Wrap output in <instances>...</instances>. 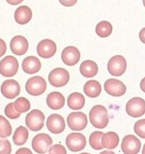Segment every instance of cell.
I'll use <instances>...</instances> for the list:
<instances>
[{"instance_id":"30bf717a","label":"cell","mask_w":145,"mask_h":154,"mask_svg":"<svg viewBox=\"0 0 145 154\" xmlns=\"http://www.w3.org/2000/svg\"><path fill=\"white\" fill-rule=\"evenodd\" d=\"M87 116L81 112H71L67 117L69 128L73 131H82L87 126Z\"/></svg>"},{"instance_id":"2e32d148","label":"cell","mask_w":145,"mask_h":154,"mask_svg":"<svg viewBox=\"0 0 145 154\" xmlns=\"http://www.w3.org/2000/svg\"><path fill=\"white\" fill-rule=\"evenodd\" d=\"M62 61L68 66L76 65L80 59V52L76 47H67L63 50L61 54Z\"/></svg>"},{"instance_id":"f546056e","label":"cell","mask_w":145,"mask_h":154,"mask_svg":"<svg viewBox=\"0 0 145 154\" xmlns=\"http://www.w3.org/2000/svg\"><path fill=\"white\" fill-rule=\"evenodd\" d=\"M5 114L6 116L11 118V119H17V118H19L20 113L17 111V109L15 108V104L14 103H10L6 106L5 108Z\"/></svg>"},{"instance_id":"484cf974","label":"cell","mask_w":145,"mask_h":154,"mask_svg":"<svg viewBox=\"0 0 145 154\" xmlns=\"http://www.w3.org/2000/svg\"><path fill=\"white\" fill-rule=\"evenodd\" d=\"M96 33L101 38H107L112 33V25L109 21H101L96 26Z\"/></svg>"},{"instance_id":"603a6c76","label":"cell","mask_w":145,"mask_h":154,"mask_svg":"<svg viewBox=\"0 0 145 154\" xmlns=\"http://www.w3.org/2000/svg\"><path fill=\"white\" fill-rule=\"evenodd\" d=\"M84 93L90 98H97L102 92V86L100 82L96 80H91L87 82L83 86Z\"/></svg>"},{"instance_id":"e575fe53","label":"cell","mask_w":145,"mask_h":154,"mask_svg":"<svg viewBox=\"0 0 145 154\" xmlns=\"http://www.w3.org/2000/svg\"><path fill=\"white\" fill-rule=\"evenodd\" d=\"M6 51H7V46H6L5 41L0 39V57L6 54Z\"/></svg>"},{"instance_id":"f1b7e54d","label":"cell","mask_w":145,"mask_h":154,"mask_svg":"<svg viewBox=\"0 0 145 154\" xmlns=\"http://www.w3.org/2000/svg\"><path fill=\"white\" fill-rule=\"evenodd\" d=\"M15 108L17 109V111L20 113L26 112L29 111L30 109V102L24 98V97H20L15 101Z\"/></svg>"},{"instance_id":"60d3db41","label":"cell","mask_w":145,"mask_h":154,"mask_svg":"<svg viewBox=\"0 0 145 154\" xmlns=\"http://www.w3.org/2000/svg\"><path fill=\"white\" fill-rule=\"evenodd\" d=\"M142 154H145V143H144L143 148H142Z\"/></svg>"},{"instance_id":"7bdbcfd3","label":"cell","mask_w":145,"mask_h":154,"mask_svg":"<svg viewBox=\"0 0 145 154\" xmlns=\"http://www.w3.org/2000/svg\"><path fill=\"white\" fill-rule=\"evenodd\" d=\"M143 5H144V7H145V0H143Z\"/></svg>"},{"instance_id":"52a82bcc","label":"cell","mask_w":145,"mask_h":154,"mask_svg":"<svg viewBox=\"0 0 145 154\" xmlns=\"http://www.w3.org/2000/svg\"><path fill=\"white\" fill-rule=\"evenodd\" d=\"M52 146V139L47 134H38L32 140V147L39 154H45Z\"/></svg>"},{"instance_id":"d4e9b609","label":"cell","mask_w":145,"mask_h":154,"mask_svg":"<svg viewBox=\"0 0 145 154\" xmlns=\"http://www.w3.org/2000/svg\"><path fill=\"white\" fill-rule=\"evenodd\" d=\"M28 130L25 128L24 126H20L17 127V130L14 133V137H13V140L16 146H23L28 140Z\"/></svg>"},{"instance_id":"8992f818","label":"cell","mask_w":145,"mask_h":154,"mask_svg":"<svg viewBox=\"0 0 145 154\" xmlns=\"http://www.w3.org/2000/svg\"><path fill=\"white\" fill-rule=\"evenodd\" d=\"M127 69V61L122 55H114L107 63V71L114 77H120Z\"/></svg>"},{"instance_id":"e0dca14e","label":"cell","mask_w":145,"mask_h":154,"mask_svg":"<svg viewBox=\"0 0 145 154\" xmlns=\"http://www.w3.org/2000/svg\"><path fill=\"white\" fill-rule=\"evenodd\" d=\"M11 51L17 55H23L28 50V41L25 37L21 35L15 36L10 43Z\"/></svg>"},{"instance_id":"b9f144b4","label":"cell","mask_w":145,"mask_h":154,"mask_svg":"<svg viewBox=\"0 0 145 154\" xmlns=\"http://www.w3.org/2000/svg\"><path fill=\"white\" fill-rule=\"evenodd\" d=\"M80 154H89V153H87V152H83V153H80Z\"/></svg>"},{"instance_id":"7c38bea8","label":"cell","mask_w":145,"mask_h":154,"mask_svg":"<svg viewBox=\"0 0 145 154\" xmlns=\"http://www.w3.org/2000/svg\"><path fill=\"white\" fill-rule=\"evenodd\" d=\"M104 87L107 94L114 96V97L123 96L127 91L126 85L117 79H108L105 81Z\"/></svg>"},{"instance_id":"8fae6325","label":"cell","mask_w":145,"mask_h":154,"mask_svg":"<svg viewBox=\"0 0 145 154\" xmlns=\"http://www.w3.org/2000/svg\"><path fill=\"white\" fill-rule=\"evenodd\" d=\"M141 147L140 140L134 135H127L122 140L121 150L124 154H138Z\"/></svg>"},{"instance_id":"4316f807","label":"cell","mask_w":145,"mask_h":154,"mask_svg":"<svg viewBox=\"0 0 145 154\" xmlns=\"http://www.w3.org/2000/svg\"><path fill=\"white\" fill-rule=\"evenodd\" d=\"M103 136H104V133L100 131H95L90 135V137H89L90 146L93 149H95V150H101V149L104 148L102 144Z\"/></svg>"},{"instance_id":"9c48e42d","label":"cell","mask_w":145,"mask_h":154,"mask_svg":"<svg viewBox=\"0 0 145 154\" xmlns=\"http://www.w3.org/2000/svg\"><path fill=\"white\" fill-rule=\"evenodd\" d=\"M66 146L73 152H77L82 150L86 146V138L81 133H73L69 134L66 138Z\"/></svg>"},{"instance_id":"277c9868","label":"cell","mask_w":145,"mask_h":154,"mask_svg":"<svg viewBox=\"0 0 145 154\" xmlns=\"http://www.w3.org/2000/svg\"><path fill=\"white\" fill-rule=\"evenodd\" d=\"M70 81V74L64 68H55L48 75V82L55 87H62Z\"/></svg>"},{"instance_id":"5b68a950","label":"cell","mask_w":145,"mask_h":154,"mask_svg":"<svg viewBox=\"0 0 145 154\" xmlns=\"http://www.w3.org/2000/svg\"><path fill=\"white\" fill-rule=\"evenodd\" d=\"M126 112L131 117H140L145 114V101L140 97H134L126 104Z\"/></svg>"},{"instance_id":"7a4b0ae2","label":"cell","mask_w":145,"mask_h":154,"mask_svg":"<svg viewBox=\"0 0 145 154\" xmlns=\"http://www.w3.org/2000/svg\"><path fill=\"white\" fill-rule=\"evenodd\" d=\"M25 89L28 94L32 96H39L45 93L47 89V82L42 77H32L26 82Z\"/></svg>"},{"instance_id":"5bb4252c","label":"cell","mask_w":145,"mask_h":154,"mask_svg":"<svg viewBox=\"0 0 145 154\" xmlns=\"http://www.w3.org/2000/svg\"><path fill=\"white\" fill-rule=\"evenodd\" d=\"M47 127L50 132L53 134H60L65 130V120L60 114L53 113L47 117Z\"/></svg>"},{"instance_id":"1f68e13d","label":"cell","mask_w":145,"mask_h":154,"mask_svg":"<svg viewBox=\"0 0 145 154\" xmlns=\"http://www.w3.org/2000/svg\"><path fill=\"white\" fill-rule=\"evenodd\" d=\"M12 147L8 140L0 138V154H11Z\"/></svg>"},{"instance_id":"ffe728a7","label":"cell","mask_w":145,"mask_h":154,"mask_svg":"<svg viewBox=\"0 0 145 154\" xmlns=\"http://www.w3.org/2000/svg\"><path fill=\"white\" fill-rule=\"evenodd\" d=\"M80 74L84 78H94L98 74V65L93 60H85L80 64Z\"/></svg>"},{"instance_id":"d6a6232c","label":"cell","mask_w":145,"mask_h":154,"mask_svg":"<svg viewBox=\"0 0 145 154\" xmlns=\"http://www.w3.org/2000/svg\"><path fill=\"white\" fill-rule=\"evenodd\" d=\"M48 154H67V150L62 144H54L50 148Z\"/></svg>"},{"instance_id":"d6986e66","label":"cell","mask_w":145,"mask_h":154,"mask_svg":"<svg viewBox=\"0 0 145 154\" xmlns=\"http://www.w3.org/2000/svg\"><path fill=\"white\" fill-rule=\"evenodd\" d=\"M42 63L37 57L28 56L23 61V70L27 74H35L41 70Z\"/></svg>"},{"instance_id":"74e56055","label":"cell","mask_w":145,"mask_h":154,"mask_svg":"<svg viewBox=\"0 0 145 154\" xmlns=\"http://www.w3.org/2000/svg\"><path fill=\"white\" fill-rule=\"evenodd\" d=\"M6 1L9 4H11V5H19V4H20L23 0H6Z\"/></svg>"},{"instance_id":"ba28073f","label":"cell","mask_w":145,"mask_h":154,"mask_svg":"<svg viewBox=\"0 0 145 154\" xmlns=\"http://www.w3.org/2000/svg\"><path fill=\"white\" fill-rule=\"evenodd\" d=\"M19 70V62L14 56L8 55L0 61V74L6 78L15 76Z\"/></svg>"},{"instance_id":"44dd1931","label":"cell","mask_w":145,"mask_h":154,"mask_svg":"<svg viewBox=\"0 0 145 154\" xmlns=\"http://www.w3.org/2000/svg\"><path fill=\"white\" fill-rule=\"evenodd\" d=\"M32 19V11L27 6H20L15 12V20L20 24L28 23Z\"/></svg>"},{"instance_id":"f35d334b","label":"cell","mask_w":145,"mask_h":154,"mask_svg":"<svg viewBox=\"0 0 145 154\" xmlns=\"http://www.w3.org/2000/svg\"><path fill=\"white\" fill-rule=\"evenodd\" d=\"M140 88L143 92H145V78H143L141 82H140Z\"/></svg>"},{"instance_id":"ac0fdd59","label":"cell","mask_w":145,"mask_h":154,"mask_svg":"<svg viewBox=\"0 0 145 154\" xmlns=\"http://www.w3.org/2000/svg\"><path fill=\"white\" fill-rule=\"evenodd\" d=\"M47 104L51 109H60L65 105V97L60 92H51L47 97Z\"/></svg>"},{"instance_id":"cb8c5ba5","label":"cell","mask_w":145,"mask_h":154,"mask_svg":"<svg viewBox=\"0 0 145 154\" xmlns=\"http://www.w3.org/2000/svg\"><path fill=\"white\" fill-rule=\"evenodd\" d=\"M103 147L105 149H114L119 144V136L115 132H107L102 139Z\"/></svg>"},{"instance_id":"7402d4cb","label":"cell","mask_w":145,"mask_h":154,"mask_svg":"<svg viewBox=\"0 0 145 154\" xmlns=\"http://www.w3.org/2000/svg\"><path fill=\"white\" fill-rule=\"evenodd\" d=\"M67 104L71 109H74V111L81 109L85 105V98L83 94L78 93V92H74L68 96Z\"/></svg>"},{"instance_id":"836d02e7","label":"cell","mask_w":145,"mask_h":154,"mask_svg":"<svg viewBox=\"0 0 145 154\" xmlns=\"http://www.w3.org/2000/svg\"><path fill=\"white\" fill-rule=\"evenodd\" d=\"M59 2L65 7H72L77 2V0H59Z\"/></svg>"},{"instance_id":"ab89813d","label":"cell","mask_w":145,"mask_h":154,"mask_svg":"<svg viewBox=\"0 0 145 154\" xmlns=\"http://www.w3.org/2000/svg\"><path fill=\"white\" fill-rule=\"evenodd\" d=\"M100 154H115V153L110 151V150H104V151H102Z\"/></svg>"},{"instance_id":"9a60e30c","label":"cell","mask_w":145,"mask_h":154,"mask_svg":"<svg viewBox=\"0 0 145 154\" xmlns=\"http://www.w3.org/2000/svg\"><path fill=\"white\" fill-rule=\"evenodd\" d=\"M20 92V86L19 82L15 80H7L1 85V93L7 99L16 98Z\"/></svg>"},{"instance_id":"4fadbf2b","label":"cell","mask_w":145,"mask_h":154,"mask_svg":"<svg viewBox=\"0 0 145 154\" xmlns=\"http://www.w3.org/2000/svg\"><path fill=\"white\" fill-rule=\"evenodd\" d=\"M56 51V44L50 39L42 40L37 46V54L43 58H50L55 54Z\"/></svg>"},{"instance_id":"83f0119b","label":"cell","mask_w":145,"mask_h":154,"mask_svg":"<svg viewBox=\"0 0 145 154\" xmlns=\"http://www.w3.org/2000/svg\"><path fill=\"white\" fill-rule=\"evenodd\" d=\"M12 134V126L5 117L0 116V136L1 137H9Z\"/></svg>"},{"instance_id":"4dcf8cb0","label":"cell","mask_w":145,"mask_h":154,"mask_svg":"<svg viewBox=\"0 0 145 154\" xmlns=\"http://www.w3.org/2000/svg\"><path fill=\"white\" fill-rule=\"evenodd\" d=\"M134 130L139 138L145 139V119H139L135 122Z\"/></svg>"},{"instance_id":"d590c367","label":"cell","mask_w":145,"mask_h":154,"mask_svg":"<svg viewBox=\"0 0 145 154\" xmlns=\"http://www.w3.org/2000/svg\"><path fill=\"white\" fill-rule=\"evenodd\" d=\"M16 154H33V153L31 152V150H30L29 148L21 147V148H20L19 150L16 152Z\"/></svg>"},{"instance_id":"6da1fadb","label":"cell","mask_w":145,"mask_h":154,"mask_svg":"<svg viewBox=\"0 0 145 154\" xmlns=\"http://www.w3.org/2000/svg\"><path fill=\"white\" fill-rule=\"evenodd\" d=\"M89 119L91 124L96 128L104 129L108 124V112L103 105H96L90 109Z\"/></svg>"},{"instance_id":"3957f363","label":"cell","mask_w":145,"mask_h":154,"mask_svg":"<svg viewBox=\"0 0 145 154\" xmlns=\"http://www.w3.org/2000/svg\"><path fill=\"white\" fill-rule=\"evenodd\" d=\"M25 123L29 130L34 132L40 131L44 127L45 116H44L43 112H41L40 109H33V111H31L26 116Z\"/></svg>"},{"instance_id":"8d00e7d4","label":"cell","mask_w":145,"mask_h":154,"mask_svg":"<svg viewBox=\"0 0 145 154\" xmlns=\"http://www.w3.org/2000/svg\"><path fill=\"white\" fill-rule=\"evenodd\" d=\"M139 39L143 44H145V27L142 28L139 32Z\"/></svg>"}]
</instances>
